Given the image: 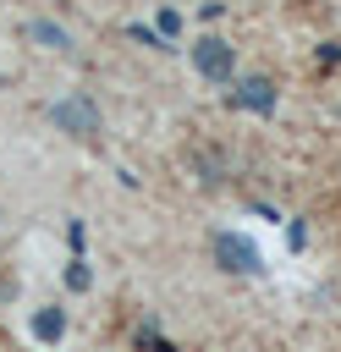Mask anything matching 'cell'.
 <instances>
[{
    "label": "cell",
    "mask_w": 341,
    "mask_h": 352,
    "mask_svg": "<svg viewBox=\"0 0 341 352\" xmlns=\"http://www.w3.org/2000/svg\"><path fill=\"white\" fill-rule=\"evenodd\" d=\"M214 264L226 275H264V258L242 231H214Z\"/></svg>",
    "instance_id": "obj_1"
},
{
    "label": "cell",
    "mask_w": 341,
    "mask_h": 352,
    "mask_svg": "<svg viewBox=\"0 0 341 352\" xmlns=\"http://www.w3.org/2000/svg\"><path fill=\"white\" fill-rule=\"evenodd\" d=\"M50 121H55L60 132H72V138H94V132H99V104H94L88 94H66V99L50 110Z\"/></svg>",
    "instance_id": "obj_2"
},
{
    "label": "cell",
    "mask_w": 341,
    "mask_h": 352,
    "mask_svg": "<svg viewBox=\"0 0 341 352\" xmlns=\"http://www.w3.org/2000/svg\"><path fill=\"white\" fill-rule=\"evenodd\" d=\"M192 72L209 77V82H231V72H236L231 44H226V38H198V44H192Z\"/></svg>",
    "instance_id": "obj_3"
},
{
    "label": "cell",
    "mask_w": 341,
    "mask_h": 352,
    "mask_svg": "<svg viewBox=\"0 0 341 352\" xmlns=\"http://www.w3.org/2000/svg\"><path fill=\"white\" fill-rule=\"evenodd\" d=\"M236 110H253V116H270L275 110V82L270 77H242V88L231 94Z\"/></svg>",
    "instance_id": "obj_4"
},
{
    "label": "cell",
    "mask_w": 341,
    "mask_h": 352,
    "mask_svg": "<svg viewBox=\"0 0 341 352\" xmlns=\"http://www.w3.org/2000/svg\"><path fill=\"white\" fill-rule=\"evenodd\" d=\"M22 33H28L33 44H44V50H72V33H66L60 22H50V16H33Z\"/></svg>",
    "instance_id": "obj_5"
},
{
    "label": "cell",
    "mask_w": 341,
    "mask_h": 352,
    "mask_svg": "<svg viewBox=\"0 0 341 352\" xmlns=\"http://www.w3.org/2000/svg\"><path fill=\"white\" fill-rule=\"evenodd\" d=\"M33 336H38L44 346H55V341L66 336V308H33Z\"/></svg>",
    "instance_id": "obj_6"
},
{
    "label": "cell",
    "mask_w": 341,
    "mask_h": 352,
    "mask_svg": "<svg viewBox=\"0 0 341 352\" xmlns=\"http://www.w3.org/2000/svg\"><path fill=\"white\" fill-rule=\"evenodd\" d=\"M66 286H72V292H88V286H94V275H88V264H82V258H72V264H66Z\"/></svg>",
    "instance_id": "obj_7"
},
{
    "label": "cell",
    "mask_w": 341,
    "mask_h": 352,
    "mask_svg": "<svg viewBox=\"0 0 341 352\" xmlns=\"http://www.w3.org/2000/svg\"><path fill=\"white\" fill-rule=\"evenodd\" d=\"M176 28H182V16H176V11H160V38H170Z\"/></svg>",
    "instance_id": "obj_8"
},
{
    "label": "cell",
    "mask_w": 341,
    "mask_h": 352,
    "mask_svg": "<svg viewBox=\"0 0 341 352\" xmlns=\"http://www.w3.org/2000/svg\"><path fill=\"white\" fill-rule=\"evenodd\" d=\"M143 346H148V352H170V346H165L160 336H143Z\"/></svg>",
    "instance_id": "obj_9"
}]
</instances>
